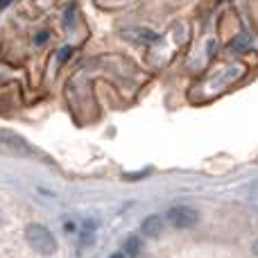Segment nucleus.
Returning <instances> with one entry per match:
<instances>
[{
  "label": "nucleus",
  "instance_id": "f257e3e1",
  "mask_svg": "<svg viewBox=\"0 0 258 258\" xmlns=\"http://www.w3.org/2000/svg\"><path fill=\"white\" fill-rule=\"evenodd\" d=\"M25 240L30 242V247L39 254H54L57 251V240L50 233V229H45L43 224H27L25 227Z\"/></svg>",
  "mask_w": 258,
  "mask_h": 258
},
{
  "label": "nucleus",
  "instance_id": "f03ea898",
  "mask_svg": "<svg viewBox=\"0 0 258 258\" xmlns=\"http://www.w3.org/2000/svg\"><path fill=\"white\" fill-rule=\"evenodd\" d=\"M168 220L174 229H188L200 220V215H197V211L190 209V206H174V209L168 211Z\"/></svg>",
  "mask_w": 258,
  "mask_h": 258
},
{
  "label": "nucleus",
  "instance_id": "7ed1b4c3",
  "mask_svg": "<svg viewBox=\"0 0 258 258\" xmlns=\"http://www.w3.org/2000/svg\"><path fill=\"white\" fill-rule=\"evenodd\" d=\"M0 143H3L5 147H9L12 152H16V154H32V147L27 145V141L23 136H18L16 132H12V129H3L0 127Z\"/></svg>",
  "mask_w": 258,
  "mask_h": 258
},
{
  "label": "nucleus",
  "instance_id": "20e7f679",
  "mask_svg": "<svg viewBox=\"0 0 258 258\" xmlns=\"http://www.w3.org/2000/svg\"><path fill=\"white\" fill-rule=\"evenodd\" d=\"M161 231H163V220H161L159 215H147V218L143 220V224H141L143 236L156 238V236H161Z\"/></svg>",
  "mask_w": 258,
  "mask_h": 258
},
{
  "label": "nucleus",
  "instance_id": "39448f33",
  "mask_svg": "<svg viewBox=\"0 0 258 258\" xmlns=\"http://www.w3.org/2000/svg\"><path fill=\"white\" fill-rule=\"evenodd\" d=\"M125 39L141 41V43H152V41H156V34L150 30H134V32H125Z\"/></svg>",
  "mask_w": 258,
  "mask_h": 258
},
{
  "label": "nucleus",
  "instance_id": "423d86ee",
  "mask_svg": "<svg viewBox=\"0 0 258 258\" xmlns=\"http://www.w3.org/2000/svg\"><path fill=\"white\" fill-rule=\"evenodd\" d=\"M141 240H138V238L136 236H132V238H127V242H125V251H127V254L129 256H132V258H136L138 254H141Z\"/></svg>",
  "mask_w": 258,
  "mask_h": 258
},
{
  "label": "nucleus",
  "instance_id": "0eeeda50",
  "mask_svg": "<svg viewBox=\"0 0 258 258\" xmlns=\"http://www.w3.org/2000/svg\"><path fill=\"white\" fill-rule=\"evenodd\" d=\"M71 54H73V48H71V45H63V48L59 50V57H57V61H59V63L68 61V57H71Z\"/></svg>",
  "mask_w": 258,
  "mask_h": 258
},
{
  "label": "nucleus",
  "instance_id": "6e6552de",
  "mask_svg": "<svg viewBox=\"0 0 258 258\" xmlns=\"http://www.w3.org/2000/svg\"><path fill=\"white\" fill-rule=\"evenodd\" d=\"M247 43H249V41H247L245 36H240V39H236V41L231 43V48H233V50H245V45H247Z\"/></svg>",
  "mask_w": 258,
  "mask_h": 258
},
{
  "label": "nucleus",
  "instance_id": "1a4fd4ad",
  "mask_svg": "<svg viewBox=\"0 0 258 258\" xmlns=\"http://www.w3.org/2000/svg\"><path fill=\"white\" fill-rule=\"evenodd\" d=\"M48 39H50V34H48V30H43V32H39V34H36V36H34V41H36V43H39V45H41V43H45V41H48Z\"/></svg>",
  "mask_w": 258,
  "mask_h": 258
},
{
  "label": "nucleus",
  "instance_id": "9d476101",
  "mask_svg": "<svg viewBox=\"0 0 258 258\" xmlns=\"http://www.w3.org/2000/svg\"><path fill=\"white\" fill-rule=\"evenodd\" d=\"M14 0H0V9H5V7H9Z\"/></svg>",
  "mask_w": 258,
  "mask_h": 258
},
{
  "label": "nucleus",
  "instance_id": "9b49d317",
  "mask_svg": "<svg viewBox=\"0 0 258 258\" xmlns=\"http://www.w3.org/2000/svg\"><path fill=\"white\" fill-rule=\"evenodd\" d=\"M109 258H125V256H122V254H120V251H118V254H111V256H109Z\"/></svg>",
  "mask_w": 258,
  "mask_h": 258
},
{
  "label": "nucleus",
  "instance_id": "f8f14e48",
  "mask_svg": "<svg viewBox=\"0 0 258 258\" xmlns=\"http://www.w3.org/2000/svg\"><path fill=\"white\" fill-rule=\"evenodd\" d=\"M254 254H256V256H258V240H256V242H254Z\"/></svg>",
  "mask_w": 258,
  "mask_h": 258
},
{
  "label": "nucleus",
  "instance_id": "ddd939ff",
  "mask_svg": "<svg viewBox=\"0 0 258 258\" xmlns=\"http://www.w3.org/2000/svg\"><path fill=\"white\" fill-rule=\"evenodd\" d=\"M251 190H254V195L258 197V183H256V186H254V188H251Z\"/></svg>",
  "mask_w": 258,
  "mask_h": 258
}]
</instances>
